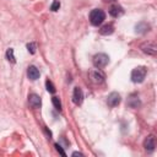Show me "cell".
I'll list each match as a JSON object with an SVG mask.
<instances>
[{"label": "cell", "mask_w": 157, "mask_h": 157, "mask_svg": "<svg viewBox=\"0 0 157 157\" xmlns=\"http://www.w3.org/2000/svg\"><path fill=\"white\" fill-rule=\"evenodd\" d=\"M140 48H141V50H142L144 53H146V54H148V55H156V53H157V47H156V44L152 43V42H146V43L141 44Z\"/></svg>", "instance_id": "cell-5"}, {"label": "cell", "mask_w": 157, "mask_h": 157, "mask_svg": "<svg viewBox=\"0 0 157 157\" xmlns=\"http://www.w3.org/2000/svg\"><path fill=\"white\" fill-rule=\"evenodd\" d=\"M105 18V13L101 9H93L90 13V21L93 26H99Z\"/></svg>", "instance_id": "cell-1"}, {"label": "cell", "mask_w": 157, "mask_h": 157, "mask_svg": "<svg viewBox=\"0 0 157 157\" xmlns=\"http://www.w3.org/2000/svg\"><path fill=\"white\" fill-rule=\"evenodd\" d=\"M28 102H29V105L34 109H38L40 108V104H42V101H40V97L36 93H32L28 96Z\"/></svg>", "instance_id": "cell-7"}, {"label": "cell", "mask_w": 157, "mask_h": 157, "mask_svg": "<svg viewBox=\"0 0 157 157\" xmlns=\"http://www.w3.org/2000/svg\"><path fill=\"white\" fill-rule=\"evenodd\" d=\"M109 63V56L104 53H98L93 56V65L97 67V69H101V67H104L107 64Z\"/></svg>", "instance_id": "cell-3"}, {"label": "cell", "mask_w": 157, "mask_h": 157, "mask_svg": "<svg viewBox=\"0 0 157 157\" xmlns=\"http://www.w3.org/2000/svg\"><path fill=\"white\" fill-rule=\"evenodd\" d=\"M126 104H128L130 108H139L140 104H141V102H140V99H139V97H137L136 94H131V96L129 97Z\"/></svg>", "instance_id": "cell-12"}, {"label": "cell", "mask_w": 157, "mask_h": 157, "mask_svg": "<svg viewBox=\"0 0 157 157\" xmlns=\"http://www.w3.org/2000/svg\"><path fill=\"white\" fill-rule=\"evenodd\" d=\"M88 76H90V80L93 82V83H102L105 78L104 74L99 70V69H93L88 72Z\"/></svg>", "instance_id": "cell-4"}, {"label": "cell", "mask_w": 157, "mask_h": 157, "mask_svg": "<svg viewBox=\"0 0 157 157\" xmlns=\"http://www.w3.org/2000/svg\"><path fill=\"white\" fill-rule=\"evenodd\" d=\"M27 76H28V78L29 80H32V81H36L38 77H39V70L36 67V66H29L28 67V70H27Z\"/></svg>", "instance_id": "cell-11"}, {"label": "cell", "mask_w": 157, "mask_h": 157, "mask_svg": "<svg viewBox=\"0 0 157 157\" xmlns=\"http://www.w3.org/2000/svg\"><path fill=\"white\" fill-rule=\"evenodd\" d=\"M55 148H56V151L60 153V155H63V156H66V153L64 152V150L61 148V146L60 145H58V144H55Z\"/></svg>", "instance_id": "cell-20"}, {"label": "cell", "mask_w": 157, "mask_h": 157, "mask_svg": "<svg viewBox=\"0 0 157 157\" xmlns=\"http://www.w3.org/2000/svg\"><path fill=\"white\" fill-rule=\"evenodd\" d=\"M119 103H120V94H119V93L112 92V93L107 97V104H108L110 108L117 107Z\"/></svg>", "instance_id": "cell-6"}, {"label": "cell", "mask_w": 157, "mask_h": 157, "mask_svg": "<svg viewBox=\"0 0 157 157\" xmlns=\"http://www.w3.org/2000/svg\"><path fill=\"white\" fill-rule=\"evenodd\" d=\"M52 102H53V105L55 107V109L56 110H61V102H60V99H59V97H53L52 98Z\"/></svg>", "instance_id": "cell-17"}, {"label": "cell", "mask_w": 157, "mask_h": 157, "mask_svg": "<svg viewBox=\"0 0 157 157\" xmlns=\"http://www.w3.org/2000/svg\"><path fill=\"white\" fill-rule=\"evenodd\" d=\"M148 29H150V25H148V23H146V22H140V23H137V25H136V27H135L136 33H140V34L146 33Z\"/></svg>", "instance_id": "cell-13"}, {"label": "cell", "mask_w": 157, "mask_h": 157, "mask_svg": "<svg viewBox=\"0 0 157 157\" xmlns=\"http://www.w3.org/2000/svg\"><path fill=\"white\" fill-rule=\"evenodd\" d=\"M104 1H107V2H112V1H115V0H104Z\"/></svg>", "instance_id": "cell-22"}, {"label": "cell", "mask_w": 157, "mask_h": 157, "mask_svg": "<svg viewBox=\"0 0 157 157\" xmlns=\"http://www.w3.org/2000/svg\"><path fill=\"white\" fill-rule=\"evenodd\" d=\"M59 7H60V2H59V0H54L53 4H52V6H50V10H52V11H58Z\"/></svg>", "instance_id": "cell-18"}, {"label": "cell", "mask_w": 157, "mask_h": 157, "mask_svg": "<svg viewBox=\"0 0 157 157\" xmlns=\"http://www.w3.org/2000/svg\"><path fill=\"white\" fill-rule=\"evenodd\" d=\"M6 59H7L10 63H12V64H15V63H16V59H15L13 49H12V48H9V49L6 50Z\"/></svg>", "instance_id": "cell-15"}, {"label": "cell", "mask_w": 157, "mask_h": 157, "mask_svg": "<svg viewBox=\"0 0 157 157\" xmlns=\"http://www.w3.org/2000/svg\"><path fill=\"white\" fill-rule=\"evenodd\" d=\"M144 147H145L147 151H150V152L155 150L156 142H155V137H153L152 135H150V136H147V137L145 139V141H144Z\"/></svg>", "instance_id": "cell-9"}, {"label": "cell", "mask_w": 157, "mask_h": 157, "mask_svg": "<svg viewBox=\"0 0 157 157\" xmlns=\"http://www.w3.org/2000/svg\"><path fill=\"white\" fill-rule=\"evenodd\" d=\"M123 12H124V10H123V7L120 5L115 4V5H112L109 7V15L113 16V17H119V16L123 15Z\"/></svg>", "instance_id": "cell-10"}, {"label": "cell", "mask_w": 157, "mask_h": 157, "mask_svg": "<svg viewBox=\"0 0 157 157\" xmlns=\"http://www.w3.org/2000/svg\"><path fill=\"white\" fill-rule=\"evenodd\" d=\"M146 74H147V70L145 66H137L131 71V81L135 83H140L145 80Z\"/></svg>", "instance_id": "cell-2"}, {"label": "cell", "mask_w": 157, "mask_h": 157, "mask_svg": "<svg viewBox=\"0 0 157 157\" xmlns=\"http://www.w3.org/2000/svg\"><path fill=\"white\" fill-rule=\"evenodd\" d=\"M113 32H114V26H113L112 23L104 25V26L99 29V33H101L102 36H108V34H112Z\"/></svg>", "instance_id": "cell-14"}, {"label": "cell", "mask_w": 157, "mask_h": 157, "mask_svg": "<svg viewBox=\"0 0 157 157\" xmlns=\"http://www.w3.org/2000/svg\"><path fill=\"white\" fill-rule=\"evenodd\" d=\"M45 87H47V91L49 92V93H55V86L53 85V82L50 81V80H47L45 81Z\"/></svg>", "instance_id": "cell-16"}, {"label": "cell", "mask_w": 157, "mask_h": 157, "mask_svg": "<svg viewBox=\"0 0 157 157\" xmlns=\"http://www.w3.org/2000/svg\"><path fill=\"white\" fill-rule=\"evenodd\" d=\"M83 101V93H82V90L80 87H75L74 88V93H72V102L75 104H81Z\"/></svg>", "instance_id": "cell-8"}, {"label": "cell", "mask_w": 157, "mask_h": 157, "mask_svg": "<svg viewBox=\"0 0 157 157\" xmlns=\"http://www.w3.org/2000/svg\"><path fill=\"white\" fill-rule=\"evenodd\" d=\"M77 155H78V156H82L81 152H74V153H72V156H77Z\"/></svg>", "instance_id": "cell-21"}, {"label": "cell", "mask_w": 157, "mask_h": 157, "mask_svg": "<svg viewBox=\"0 0 157 157\" xmlns=\"http://www.w3.org/2000/svg\"><path fill=\"white\" fill-rule=\"evenodd\" d=\"M27 49H28V52H29L31 54H34V53H36V43H33V42L28 43V44H27Z\"/></svg>", "instance_id": "cell-19"}]
</instances>
